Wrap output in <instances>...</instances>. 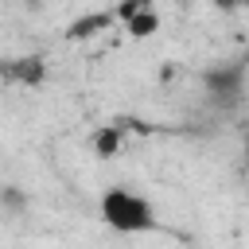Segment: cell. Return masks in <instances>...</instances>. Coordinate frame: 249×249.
<instances>
[{"mask_svg": "<svg viewBox=\"0 0 249 249\" xmlns=\"http://www.w3.org/2000/svg\"><path fill=\"white\" fill-rule=\"evenodd\" d=\"M97 214H101V222H105L113 233H152V230H160L156 206H152L140 191H132V187H124V183L109 187V191L97 198Z\"/></svg>", "mask_w": 249, "mask_h": 249, "instance_id": "cell-1", "label": "cell"}, {"mask_svg": "<svg viewBox=\"0 0 249 249\" xmlns=\"http://www.w3.org/2000/svg\"><path fill=\"white\" fill-rule=\"evenodd\" d=\"M202 86L206 93L218 101V105H237L241 93H245V62L233 58V62H218L202 74Z\"/></svg>", "mask_w": 249, "mask_h": 249, "instance_id": "cell-2", "label": "cell"}, {"mask_svg": "<svg viewBox=\"0 0 249 249\" xmlns=\"http://www.w3.org/2000/svg\"><path fill=\"white\" fill-rule=\"evenodd\" d=\"M0 78L8 86H23V89H35L47 82V62L39 54H19V58H0Z\"/></svg>", "mask_w": 249, "mask_h": 249, "instance_id": "cell-3", "label": "cell"}, {"mask_svg": "<svg viewBox=\"0 0 249 249\" xmlns=\"http://www.w3.org/2000/svg\"><path fill=\"white\" fill-rule=\"evenodd\" d=\"M117 19H113V12L105 8V12H86V16H78V19H70L66 23V31H62V39H70V43H86V39H93V35H101V31H109Z\"/></svg>", "mask_w": 249, "mask_h": 249, "instance_id": "cell-4", "label": "cell"}, {"mask_svg": "<svg viewBox=\"0 0 249 249\" xmlns=\"http://www.w3.org/2000/svg\"><path fill=\"white\" fill-rule=\"evenodd\" d=\"M89 148H93L97 160H117L121 148H124V128H121L117 121H113V124H97L93 136H89Z\"/></svg>", "mask_w": 249, "mask_h": 249, "instance_id": "cell-5", "label": "cell"}, {"mask_svg": "<svg viewBox=\"0 0 249 249\" xmlns=\"http://www.w3.org/2000/svg\"><path fill=\"white\" fill-rule=\"evenodd\" d=\"M160 23H163V19H160V12H156V8H144V12H136L132 19H124L121 27H124V35H128V39H136V43H140V39H152V35L160 31Z\"/></svg>", "mask_w": 249, "mask_h": 249, "instance_id": "cell-6", "label": "cell"}, {"mask_svg": "<svg viewBox=\"0 0 249 249\" xmlns=\"http://www.w3.org/2000/svg\"><path fill=\"white\" fill-rule=\"evenodd\" d=\"M144 8H152V0H121V4H113L109 12H113L117 23H124V19H132L136 12H144Z\"/></svg>", "mask_w": 249, "mask_h": 249, "instance_id": "cell-7", "label": "cell"}, {"mask_svg": "<svg viewBox=\"0 0 249 249\" xmlns=\"http://www.w3.org/2000/svg\"><path fill=\"white\" fill-rule=\"evenodd\" d=\"M0 206H8V210H23V206H27V195H23L19 187H0Z\"/></svg>", "mask_w": 249, "mask_h": 249, "instance_id": "cell-8", "label": "cell"}, {"mask_svg": "<svg viewBox=\"0 0 249 249\" xmlns=\"http://www.w3.org/2000/svg\"><path fill=\"white\" fill-rule=\"evenodd\" d=\"M214 4H222V8H237L241 0H214Z\"/></svg>", "mask_w": 249, "mask_h": 249, "instance_id": "cell-9", "label": "cell"}]
</instances>
